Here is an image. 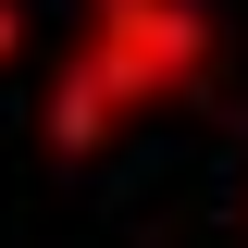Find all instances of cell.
Listing matches in <instances>:
<instances>
[{
  "instance_id": "obj_1",
  "label": "cell",
  "mask_w": 248,
  "mask_h": 248,
  "mask_svg": "<svg viewBox=\"0 0 248 248\" xmlns=\"http://www.w3.org/2000/svg\"><path fill=\"white\" fill-rule=\"evenodd\" d=\"M211 62H223L211 0H87V25H75V50L50 62V99H37V149L50 161H99L149 112L199 99Z\"/></svg>"
},
{
  "instance_id": "obj_2",
  "label": "cell",
  "mask_w": 248,
  "mask_h": 248,
  "mask_svg": "<svg viewBox=\"0 0 248 248\" xmlns=\"http://www.w3.org/2000/svg\"><path fill=\"white\" fill-rule=\"evenodd\" d=\"M13 50H25V13H13V0H0V62H13Z\"/></svg>"
}]
</instances>
